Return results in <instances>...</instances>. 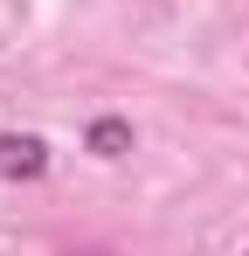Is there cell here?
<instances>
[{
	"instance_id": "obj_1",
	"label": "cell",
	"mask_w": 249,
	"mask_h": 256,
	"mask_svg": "<svg viewBox=\"0 0 249 256\" xmlns=\"http://www.w3.org/2000/svg\"><path fill=\"white\" fill-rule=\"evenodd\" d=\"M42 173H48V138L0 132V180H42Z\"/></svg>"
},
{
	"instance_id": "obj_2",
	"label": "cell",
	"mask_w": 249,
	"mask_h": 256,
	"mask_svg": "<svg viewBox=\"0 0 249 256\" xmlns=\"http://www.w3.org/2000/svg\"><path fill=\"white\" fill-rule=\"evenodd\" d=\"M90 152H97V160H124V152H132V125H124V118H97V125H90Z\"/></svg>"
}]
</instances>
